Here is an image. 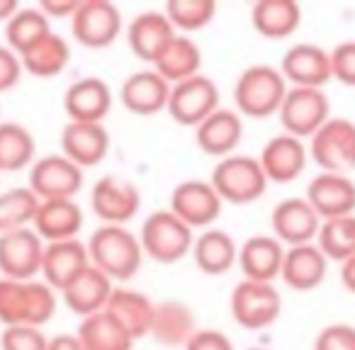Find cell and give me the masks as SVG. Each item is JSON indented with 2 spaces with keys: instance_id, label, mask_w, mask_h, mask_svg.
Wrapping results in <instances>:
<instances>
[{
  "instance_id": "cell-12",
  "label": "cell",
  "mask_w": 355,
  "mask_h": 350,
  "mask_svg": "<svg viewBox=\"0 0 355 350\" xmlns=\"http://www.w3.org/2000/svg\"><path fill=\"white\" fill-rule=\"evenodd\" d=\"M224 207V200L214 190L209 180L190 178L178 183L168 200V209L178 219H183L190 229H212V224L219 219Z\"/></svg>"
},
{
  "instance_id": "cell-10",
  "label": "cell",
  "mask_w": 355,
  "mask_h": 350,
  "mask_svg": "<svg viewBox=\"0 0 355 350\" xmlns=\"http://www.w3.org/2000/svg\"><path fill=\"white\" fill-rule=\"evenodd\" d=\"M124 30L122 10L110 0H83L71 17V35L85 49H107Z\"/></svg>"
},
{
  "instance_id": "cell-26",
  "label": "cell",
  "mask_w": 355,
  "mask_h": 350,
  "mask_svg": "<svg viewBox=\"0 0 355 350\" xmlns=\"http://www.w3.org/2000/svg\"><path fill=\"white\" fill-rule=\"evenodd\" d=\"M114 287L117 285H114L103 270H98V268L90 263V268H85V270L61 292V299L69 306L71 314L85 319V316L105 311Z\"/></svg>"
},
{
  "instance_id": "cell-2",
  "label": "cell",
  "mask_w": 355,
  "mask_h": 350,
  "mask_svg": "<svg viewBox=\"0 0 355 350\" xmlns=\"http://www.w3.org/2000/svg\"><path fill=\"white\" fill-rule=\"evenodd\" d=\"M88 256L98 270H103L112 282H127L137 277L144 263V248L139 234H132L127 227L103 224L85 241Z\"/></svg>"
},
{
  "instance_id": "cell-41",
  "label": "cell",
  "mask_w": 355,
  "mask_h": 350,
  "mask_svg": "<svg viewBox=\"0 0 355 350\" xmlns=\"http://www.w3.org/2000/svg\"><path fill=\"white\" fill-rule=\"evenodd\" d=\"M0 350H49V335L37 326H8L0 333Z\"/></svg>"
},
{
  "instance_id": "cell-36",
  "label": "cell",
  "mask_w": 355,
  "mask_h": 350,
  "mask_svg": "<svg viewBox=\"0 0 355 350\" xmlns=\"http://www.w3.org/2000/svg\"><path fill=\"white\" fill-rule=\"evenodd\" d=\"M37 161V141L25 124L0 122V173H17Z\"/></svg>"
},
{
  "instance_id": "cell-30",
  "label": "cell",
  "mask_w": 355,
  "mask_h": 350,
  "mask_svg": "<svg viewBox=\"0 0 355 350\" xmlns=\"http://www.w3.org/2000/svg\"><path fill=\"white\" fill-rule=\"evenodd\" d=\"M195 331H198V321L185 301L166 299L156 304L153 326L148 333L156 343L166 345V348H185Z\"/></svg>"
},
{
  "instance_id": "cell-27",
  "label": "cell",
  "mask_w": 355,
  "mask_h": 350,
  "mask_svg": "<svg viewBox=\"0 0 355 350\" xmlns=\"http://www.w3.org/2000/svg\"><path fill=\"white\" fill-rule=\"evenodd\" d=\"M83 224L85 214L76 200H46L40 202L32 229L40 234L44 243H56L78 238Z\"/></svg>"
},
{
  "instance_id": "cell-22",
  "label": "cell",
  "mask_w": 355,
  "mask_h": 350,
  "mask_svg": "<svg viewBox=\"0 0 355 350\" xmlns=\"http://www.w3.org/2000/svg\"><path fill=\"white\" fill-rule=\"evenodd\" d=\"M90 268L88 246L80 238H71V241H56L44 246V258H42V280L61 292L80 275V272Z\"/></svg>"
},
{
  "instance_id": "cell-42",
  "label": "cell",
  "mask_w": 355,
  "mask_h": 350,
  "mask_svg": "<svg viewBox=\"0 0 355 350\" xmlns=\"http://www.w3.org/2000/svg\"><path fill=\"white\" fill-rule=\"evenodd\" d=\"M331 73L338 83L355 88V40L340 42L331 49Z\"/></svg>"
},
{
  "instance_id": "cell-21",
  "label": "cell",
  "mask_w": 355,
  "mask_h": 350,
  "mask_svg": "<svg viewBox=\"0 0 355 350\" xmlns=\"http://www.w3.org/2000/svg\"><path fill=\"white\" fill-rule=\"evenodd\" d=\"M171 88L173 85L163 76H158L153 69H144L124 78L122 88H119V100H122L124 110H129L132 114L153 117V114L168 110Z\"/></svg>"
},
{
  "instance_id": "cell-9",
  "label": "cell",
  "mask_w": 355,
  "mask_h": 350,
  "mask_svg": "<svg viewBox=\"0 0 355 350\" xmlns=\"http://www.w3.org/2000/svg\"><path fill=\"white\" fill-rule=\"evenodd\" d=\"M222 95H219V85L214 78L205 73H198L188 80H180L171 88V98H168V110L173 122L180 127H200L212 112H217Z\"/></svg>"
},
{
  "instance_id": "cell-32",
  "label": "cell",
  "mask_w": 355,
  "mask_h": 350,
  "mask_svg": "<svg viewBox=\"0 0 355 350\" xmlns=\"http://www.w3.org/2000/svg\"><path fill=\"white\" fill-rule=\"evenodd\" d=\"M193 261L205 275H224L239 261V243L224 229H205L202 234L195 236L193 243Z\"/></svg>"
},
{
  "instance_id": "cell-5",
  "label": "cell",
  "mask_w": 355,
  "mask_h": 350,
  "mask_svg": "<svg viewBox=\"0 0 355 350\" xmlns=\"http://www.w3.org/2000/svg\"><path fill=\"white\" fill-rule=\"evenodd\" d=\"M139 241L146 258L161 265H173L193 253L195 231L171 209H158L144 219L139 229Z\"/></svg>"
},
{
  "instance_id": "cell-44",
  "label": "cell",
  "mask_w": 355,
  "mask_h": 350,
  "mask_svg": "<svg viewBox=\"0 0 355 350\" xmlns=\"http://www.w3.org/2000/svg\"><path fill=\"white\" fill-rule=\"evenodd\" d=\"M22 73L25 69H22L20 54H15L8 44H0V93L15 88L22 80Z\"/></svg>"
},
{
  "instance_id": "cell-49",
  "label": "cell",
  "mask_w": 355,
  "mask_h": 350,
  "mask_svg": "<svg viewBox=\"0 0 355 350\" xmlns=\"http://www.w3.org/2000/svg\"><path fill=\"white\" fill-rule=\"evenodd\" d=\"M20 10V6H17V0H0V22L6 25L8 20H10L15 12Z\"/></svg>"
},
{
  "instance_id": "cell-50",
  "label": "cell",
  "mask_w": 355,
  "mask_h": 350,
  "mask_svg": "<svg viewBox=\"0 0 355 350\" xmlns=\"http://www.w3.org/2000/svg\"><path fill=\"white\" fill-rule=\"evenodd\" d=\"M246 350H270V348H261V345H253V348H246Z\"/></svg>"
},
{
  "instance_id": "cell-37",
  "label": "cell",
  "mask_w": 355,
  "mask_h": 350,
  "mask_svg": "<svg viewBox=\"0 0 355 350\" xmlns=\"http://www.w3.org/2000/svg\"><path fill=\"white\" fill-rule=\"evenodd\" d=\"M51 20L40 8H20L10 20L6 22V44L15 54L27 51L32 44L51 35Z\"/></svg>"
},
{
  "instance_id": "cell-17",
  "label": "cell",
  "mask_w": 355,
  "mask_h": 350,
  "mask_svg": "<svg viewBox=\"0 0 355 350\" xmlns=\"http://www.w3.org/2000/svg\"><path fill=\"white\" fill-rule=\"evenodd\" d=\"M258 161H261L268 183L287 185L304 173L306 163H309V146L302 139L282 132L263 143Z\"/></svg>"
},
{
  "instance_id": "cell-19",
  "label": "cell",
  "mask_w": 355,
  "mask_h": 350,
  "mask_svg": "<svg viewBox=\"0 0 355 350\" xmlns=\"http://www.w3.org/2000/svg\"><path fill=\"white\" fill-rule=\"evenodd\" d=\"M304 198L321 222L348 217L355 214V180L338 173H319L309 180Z\"/></svg>"
},
{
  "instance_id": "cell-28",
  "label": "cell",
  "mask_w": 355,
  "mask_h": 350,
  "mask_svg": "<svg viewBox=\"0 0 355 350\" xmlns=\"http://www.w3.org/2000/svg\"><path fill=\"white\" fill-rule=\"evenodd\" d=\"M329 272V258L321 253L316 243L304 246H290L282 261V282L295 292H311L326 280Z\"/></svg>"
},
{
  "instance_id": "cell-18",
  "label": "cell",
  "mask_w": 355,
  "mask_h": 350,
  "mask_svg": "<svg viewBox=\"0 0 355 350\" xmlns=\"http://www.w3.org/2000/svg\"><path fill=\"white\" fill-rule=\"evenodd\" d=\"M112 88L100 76H83L73 80L64 93V112L69 122H95L103 119L112 110Z\"/></svg>"
},
{
  "instance_id": "cell-34",
  "label": "cell",
  "mask_w": 355,
  "mask_h": 350,
  "mask_svg": "<svg viewBox=\"0 0 355 350\" xmlns=\"http://www.w3.org/2000/svg\"><path fill=\"white\" fill-rule=\"evenodd\" d=\"M20 61L25 73L35 76V78H54V76L64 73L66 66H69L71 44L61 35L51 32L44 40L32 44L27 51H22Z\"/></svg>"
},
{
  "instance_id": "cell-38",
  "label": "cell",
  "mask_w": 355,
  "mask_h": 350,
  "mask_svg": "<svg viewBox=\"0 0 355 350\" xmlns=\"http://www.w3.org/2000/svg\"><path fill=\"white\" fill-rule=\"evenodd\" d=\"M40 209V198L27 185L0 193V234L32 229Z\"/></svg>"
},
{
  "instance_id": "cell-39",
  "label": "cell",
  "mask_w": 355,
  "mask_h": 350,
  "mask_svg": "<svg viewBox=\"0 0 355 350\" xmlns=\"http://www.w3.org/2000/svg\"><path fill=\"white\" fill-rule=\"evenodd\" d=\"M316 246L321 248L329 263H345L355 256V214L321 222Z\"/></svg>"
},
{
  "instance_id": "cell-11",
  "label": "cell",
  "mask_w": 355,
  "mask_h": 350,
  "mask_svg": "<svg viewBox=\"0 0 355 350\" xmlns=\"http://www.w3.org/2000/svg\"><path fill=\"white\" fill-rule=\"evenodd\" d=\"M27 188L40 198L46 200H76L83 190V168H78L64 153H49L32 163Z\"/></svg>"
},
{
  "instance_id": "cell-25",
  "label": "cell",
  "mask_w": 355,
  "mask_h": 350,
  "mask_svg": "<svg viewBox=\"0 0 355 350\" xmlns=\"http://www.w3.org/2000/svg\"><path fill=\"white\" fill-rule=\"evenodd\" d=\"M243 139V117L236 110L219 107L205 119L200 127H195V141L198 148L207 156L227 158L236 153V146Z\"/></svg>"
},
{
  "instance_id": "cell-7",
  "label": "cell",
  "mask_w": 355,
  "mask_h": 350,
  "mask_svg": "<svg viewBox=\"0 0 355 350\" xmlns=\"http://www.w3.org/2000/svg\"><path fill=\"white\" fill-rule=\"evenodd\" d=\"M232 319L246 331H263L282 314V297L272 282L241 280L229 297Z\"/></svg>"
},
{
  "instance_id": "cell-45",
  "label": "cell",
  "mask_w": 355,
  "mask_h": 350,
  "mask_svg": "<svg viewBox=\"0 0 355 350\" xmlns=\"http://www.w3.org/2000/svg\"><path fill=\"white\" fill-rule=\"evenodd\" d=\"M183 350H236L234 340L219 329H198Z\"/></svg>"
},
{
  "instance_id": "cell-14",
  "label": "cell",
  "mask_w": 355,
  "mask_h": 350,
  "mask_svg": "<svg viewBox=\"0 0 355 350\" xmlns=\"http://www.w3.org/2000/svg\"><path fill=\"white\" fill-rule=\"evenodd\" d=\"M44 246L35 229L0 234V277L37 280V275H42Z\"/></svg>"
},
{
  "instance_id": "cell-31",
  "label": "cell",
  "mask_w": 355,
  "mask_h": 350,
  "mask_svg": "<svg viewBox=\"0 0 355 350\" xmlns=\"http://www.w3.org/2000/svg\"><path fill=\"white\" fill-rule=\"evenodd\" d=\"M251 25L270 42L287 40L300 30L302 8L297 0H258L251 8Z\"/></svg>"
},
{
  "instance_id": "cell-13",
  "label": "cell",
  "mask_w": 355,
  "mask_h": 350,
  "mask_svg": "<svg viewBox=\"0 0 355 350\" xmlns=\"http://www.w3.org/2000/svg\"><path fill=\"white\" fill-rule=\"evenodd\" d=\"M90 207L93 214L103 224L112 227H127L141 209V193L134 183L119 175H103L93 185L90 193Z\"/></svg>"
},
{
  "instance_id": "cell-15",
  "label": "cell",
  "mask_w": 355,
  "mask_h": 350,
  "mask_svg": "<svg viewBox=\"0 0 355 350\" xmlns=\"http://www.w3.org/2000/svg\"><path fill=\"white\" fill-rule=\"evenodd\" d=\"M280 73L290 88H321L334 78L331 73V51L311 42H297L282 54Z\"/></svg>"
},
{
  "instance_id": "cell-6",
  "label": "cell",
  "mask_w": 355,
  "mask_h": 350,
  "mask_svg": "<svg viewBox=\"0 0 355 350\" xmlns=\"http://www.w3.org/2000/svg\"><path fill=\"white\" fill-rule=\"evenodd\" d=\"M306 146L321 173L350 175L355 170V122L348 117H331Z\"/></svg>"
},
{
  "instance_id": "cell-29",
  "label": "cell",
  "mask_w": 355,
  "mask_h": 350,
  "mask_svg": "<svg viewBox=\"0 0 355 350\" xmlns=\"http://www.w3.org/2000/svg\"><path fill=\"white\" fill-rule=\"evenodd\" d=\"M105 311H110V314L117 319V324L122 326L134 340H141L151 333L156 304H153L151 297L139 290H132V287H114Z\"/></svg>"
},
{
  "instance_id": "cell-1",
  "label": "cell",
  "mask_w": 355,
  "mask_h": 350,
  "mask_svg": "<svg viewBox=\"0 0 355 350\" xmlns=\"http://www.w3.org/2000/svg\"><path fill=\"white\" fill-rule=\"evenodd\" d=\"M59 292L44 280H10L0 277V324L44 329L56 314Z\"/></svg>"
},
{
  "instance_id": "cell-35",
  "label": "cell",
  "mask_w": 355,
  "mask_h": 350,
  "mask_svg": "<svg viewBox=\"0 0 355 350\" xmlns=\"http://www.w3.org/2000/svg\"><path fill=\"white\" fill-rule=\"evenodd\" d=\"M76 335L85 350H134V343H137L110 311H98V314L80 319Z\"/></svg>"
},
{
  "instance_id": "cell-43",
  "label": "cell",
  "mask_w": 355,
  "mask_h": 350,
  "mask_svg": "<svg viewBox=\"0 0 355 350\" xmlns=\"http://www.w3.org/2000/svg\"><path fill=\"white\" fill-rule=\"evenodd\" d=\"M314 350H355V326L329 324L316 333Z\"/></svg>"
},
{
  "instance_id": "cell-33",
  "label": "cell",
  "mask_w": 355,
  "mask_h": 350,
  "mask_svg": "<svg viewBox=\"0 0 355 350\" xmlns=\"http://www.w3.org/2000/svg\"><path fill=\"white\" fill-rule=\"evenodd\" d=\"M158 76L168 80L171 85L188 80L200 73L202 69V51H200L198 42L190 40L188 35H175V40L163 49V54L151 66Z\"/></svg>"
},
{
  "instance_id": "cell-20",
  "label": "cell",
  "mask_w": 355,
  "mask_h": 350,
  "mask_svg": "<svg viewBox=\"0 0 355 350\" xmlns=\"http://www.w3.org/2000/svg\"><path fill=\"white\" fill-rule=\"evenodd\" d=\"M127 44L137 59L144 64H156V59L163 54L168 44L175 40V27L166 17L163 10H146L139 12L127 25Z\"/></svg>"
},
{
  "instance_id": "cell-47",
  "label": "cell",
  "mask_w": 355,
  "mask_h": 350,
  "mask_svg": "<svg viewBox=\"0 0 355 350\" xmlns=\"http://www.w3.org/2000/svg\"><path fill=\"white\" fill-rule=\"evenodd\" d=\"M49 350H85L76 333H56L49 338Z\"/></svg>"
},
{
  "instance_id": "cell-24",
  "label": "cell",
  "mask_w": 355,
  "mask_h": 350,
  "mask_svg": "<svg viewBox=\"0 0 355 350\" xmlns=\"http://www.w3.org/2000/svg\"><path fill=\"white\" fill-rule=\"evenodd\" d=\"M110 151V132L105 124L69 122L61 132V153L78 168H93Z\"/></svg>"
},
{
  "instance_id": "cell-23",
  "label": "cell",
  "mask_w": 355,
  "mask_h": 350,
  "mask_svg": "<svg viewBox=\"0 0 355 350\" xmlns=\"http://www.w3.org/2000/svg\"><path fill=\"white\" fill-rule=\"evenodd\" d=\"M287 248L272 234H256L239 246V261L243 280L253 282H275L282 272Z\"/></svg>"
},
{
  "instance_id": "cell-40",
  "label": "cell",
  "mask_w": 355,
  "mask_h": 350,
  "mask_svg": "<svg viewBox=\"0 0 355 350\" xmlns=\"http://www.w3.org/2000/svg\"><path fill=\"white\" fill-rule=\"evenodd\" d=\"M171 25L180 32H200L217 17L214 0H168L163 8Z\"/></svg>"
},
{
  "instance_id": "cell-16",
  "label": "cell",
  "mask_w": 355,
  "mask_h": 350,
  "mask_svg": "<svg viewBox=\"0 0 355 350\" xmlns=\"http://www.w3.org/2000/svg\"><path fill=\"white\" fill-rule=\"evenodd\" d=\"M272 236L285 248L314 243L321 229V217L314 212L306 198H285L272 207Z\"/></svg>"
},
{
  "instance_id": "cell-46",
  "label": "cell",
  "mask_w": 355,
  "mask_h": 350,
  "mask_svg": "<svg viewBox=\"0 0 355 350\" xmlns=\"http://www.w3.org/2000/svg\"><path fill=\"white\" fill-rule=\"evenodd\" d=\"M80 3H83V0H42L37 8H40L49 20H69L71 22V17L78 12Z\"/></svg>"
},
{
  "instance_id": "cell-48",
  "label": "cell",
  "mask_w": 355,
  "mask_h": 350,
  "mask_svg": "<svg viewBox=\"0 0 355 350\" xmlns=\"http://www.w3.org/2000/svg\"><path fill=\"white\" fill-rule=\"evenodd\" d=\"M340 282H343V287L350 295H355V256L340 263Z\"/></svg>"
},
{
  "instance_id": "cell-4",
  "label": "cell",
  "mask_w": 355,
  "mask_h": 350,
  "mask_svg": "<svg viewBox=\"0 0 355 350\" xmlns=\"http://www.w3.org/2000/svg\"><path fill=\"white\" fill-rule=\"evenodd\" d=\"M209 183L224 200V204H251L261 200L268 190V178L261 168V161L246 153H232L227 158H219L212 168Z\"/></svg>"
},
{
  "instance_id": "cell-3",
  "label": "cell",
  "mask_w": 355,
  "mask_h": 350,
  "mask_svg": "<svg viewBox=\"0 0 355 350\" xmlns=\"http://www.w3.org/2000/svg\"><path fill=\"white\" fill-rule=\"evenodd\" d=\"M287 85L285 76L277 66L253 64L241 71L234 85V105L241 117L266 119L280 112V105L285 100Z\"/></svg>"
},
{
  "instance_id": "cell-8",
  "label": "cell",
  "mask_w": 355,
  "mask_h": 350,
  "mask_svg": "<svg viewBox=\"0 0 355 350\" xmlns=\"http://www.w3.org/2000/svg\"><path fill=\"white\" fill-rule=\"evenodd\" d=\"M277 119L285 134L309 141L331 119V103L321 88H290L280 105Z\"/></svg>"
}]
</instances>
